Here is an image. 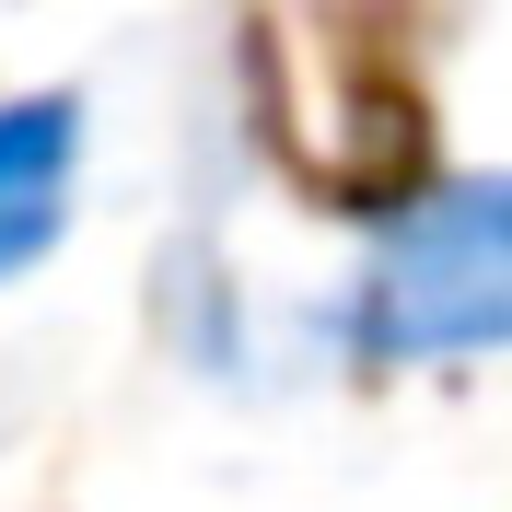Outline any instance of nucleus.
Returning a JSON list of instances; mask_svg holds the SVG:
<instances>
[{
  "mask_svg": "<svg viewBox=\"0 0 512 512\" xmlns=\"http://www.w3.org/2000/svg\"><path fill=\"white\" fill-rule=\"evenodd\" d=\"M70 175H82V105L70 94H12L0 105V280H24L70 222Z\"/></svg>",
  "mask_w": 512,
  "mask_h": 512,
  "instance_id": "obj_2",
  "label": "nucleus"
},
{
  "mask_svg": "<svg viewBox=\"0 0 512 512\" xmlns=\"http://www.w3.org/2000/svg\"><path fill=\"white\" fill-rule=\"evenodd\" d=\"M512 338V175H443L373 233L350 280L361 361H466Z\"/></svg>",
  "mask_w": 512,
  "mask_h": 512,
  "instance_id": "obj_1",
  "label": "nucleus"
}]
</instances>
